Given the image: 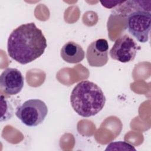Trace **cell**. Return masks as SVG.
Segmentation results:
<instances>
[{
    "mask_svg": "<svg viewBox=\"0 0 151 151\" xmlns=\"http://www.w3.org/2000/svg\"><path fill=\"white\" fill-rule=\"evenodd\" d=\"M47 46V40L42 31L34 22H29L12 31L7 41V51L11 58L24 65L42 55Z\"/></svg>",
    "mask_w": 151,
    "mask_h": 151,
    "instance_id": "obj_1",
    "label": "cell"
},
{
    "mask_svg": "<svg viewBox=\"0 0 151 151\" xmlns=\"http://www.w3.org/2000/svg\"><path fill=\"white\" fill-rule=\"evenodd\" d=\"M106 100L101 88L88 80L79 82L70 95L71 107L83 117H89L99 113L104 107Z\"/></svg>",
    "mask_w": 151,
    "mask_h": 151,
    "instance_id": "obj_2",
    "label": "cell"
},
{
    "mask_svg": "<svg viewBox=\"0 0 151 151\" xmlns=\"http://www.w3.org/2000/svg\"><path fill=\"white\" fill-rule=\"evenodd\" d=\"M143 2L127 14L126 24L129 33L142 43L148 41L151 25L150 5H143Z\"/></svg>",
    "mask_w": 151,
    "mask_h": 151,
    "instance_id": "obj_3",
    "label": "cell"
},
{
    "mask_svg": "<svg viewBox=\"0 0 151 151\" xmlns=\"http://www.w3.org/2000/svg\"><path fill=\"white\" fill-rule=\"evenodd\" d=\"M48 113L46 104L41 100L29 99L17 107L15 115L27 126L35 127L42 123Z\"/></svg>",
    "mask_w": 151,
    "mask_h": 151,
    "instance_id": "obj_4",
    "label": "cell"
},
{
    "mask_svg": "<svg viewBox=\"0 0 151 151\" xmlns=\"http://www.w3.org/2000/svg\"><path fill=\"white\" fill-rule=\"evenodd\" d=\"M140 47L127 34L118 38L109 51L111 58L120 63H126L133 61Z\"/></svg>",
    "mask_w": 151,
    "mask_h": 151,
    "instance_id": "obj_5",
    "label": "cell"
},
{
    "mask_svg": "<svg viewBox=\"0 0 151 151\" xmlns=\"http://www.w3.org/2000/svg\"><path fill=\"white\" fill-rule=\"evenodd\" d=\"M24 81V77L19 70L15 68H7L1 74V89L6 94L15 95L22 89Z\"/></svg>",
    "mask_w": 151,
    "mask_h": 151,
    "instance_id": "obj_6",
    "label": "cell"
},
{
    "mask_svg": "<svg viewBox=\"0 0 151 151\" xmlns=\"http://www.w3.org/2000/svg\"><path fill=\"white\" fill-rule=\"evenodd\" d=\"M109 44L104 38L93 41L87 48L86 58L90 66L100 67L106 65L108 61Z\"/></svg>",
    "mask_w": 151,
    "mask_h": 151,
    "instance_id": "obj_7",
    "label": "cell"
},
{
    "mask_svg": "<svg viewBox=\"0 0 151 151\" xmlns=\"http://www.w3.org/2000/svg\"><path fill=\"white\" fill-rule=\"evenodd\" d=\"M60 55L65 62L76 64L81 62L85 57V52L81 46L77 43L70 41L61 48Z\"/></svg>",
    "mask_w": 151,
    "mask_h": 151,
    "instance_id": "obj_8",
    "label": "cell"
},
{
    "mask_svg": "<svg viewBox=\"0 0 151 151\" xmlns=\"http://www.w3.org/2000/svg\"><path fill=\"white\" fill-rule=\"evenodd\" d=\"M120 147H122V150H136V149L130 144L122 141L111 142L107 145L106 150H119Z\"/></svg>",
    "mask_w": 151,
    "mask_h": 151,
    "instance_id": "obj_9",
    "label": "cell"
}]
</instances>
